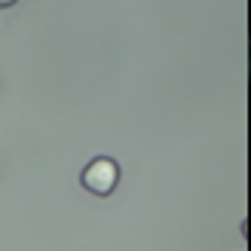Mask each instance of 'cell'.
<instances>
[{
  "mask_svg": "<svg viewBox=\"0 0 251 251\" xmlns=\"http://www.w3.org/2000/svg\"><path fill=\"white\" fill-rule=\"evenodd\" d=\"M83 187L89 193L95 196H107V193H114L117 190V184H120V166L114 159H107V156H98L92 159L89 166L83 169Z\"/></svg>",
  "mask_w": 251,
  "mask_h": 251,
  "instance_id": "6da1fadb",
  "label": "cell"
},
{
  "mask_svg": "<svg viewBox=\"0 0 251 251\" xmlns=\"http://www.w3.org/2000/svg\"><path fill=\"white\" fill-rule=\"evenodd\" d=\"M12 3H16V0H0V6H12Z\"/></svg>",
  "mask_w": 251,
  "mask_h": 251,
  "instance_id": "7a4b0ae2",
  "label": "cell"
}]
</instances>
